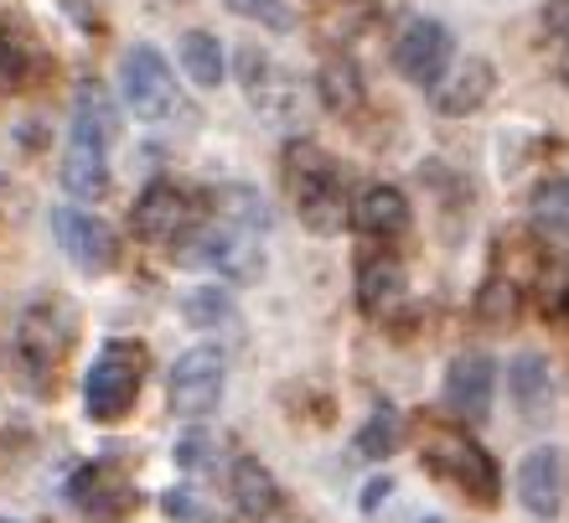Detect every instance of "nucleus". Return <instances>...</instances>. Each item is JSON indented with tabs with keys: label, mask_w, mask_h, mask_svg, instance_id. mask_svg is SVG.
I'll return each mask as SVG.
<instances>
[{
	"label": "nucleus",
	"mask_w": 569,
	"mask_h": 523,
	"mask_svg": "<svg viewBox=\"0 0 569 523\" xmlns=\"http://www.w3.org/2000/svg\"><path fill=\"white\" fill-rule=\"evenodd\" d=\"M120 130V109L109 99L104 83H83L73 99V130H68V150H62V187L78 203L109 193V146Z\"/></svg>",
	"instance_id": "obj_1"
},
{
	"label": "nucleus",
	"mask_w": 569,
	"mask_h": 523,
	"mask_svg": "<svg viewBox=\"0 0 569 523\" xmlns=\"http://www.w3.org/2000/svg\"><path fill=\"white\" fill-rule=\"evenodd\" d=\"M78 337V306L62 296H37L16 316V374L31 384V394H47V378L62 368Z\"/></svg>",
	"instance_id": "obj_2"
},
{
	"label": "nucleus",
	"mask_w": 569,
	"mask_h": 523,
	"mask_svg": "<svg viewBox=\"0 0 569 523\" xmlns=\"http://www.w3.org/2000/svg\"><path fill=\"white\" fill-rule=\"evenodd\" d=\"M177 265H208L228 285H254L264 275V244H259V228L212 213L208 224H192L177 239Z\"/></svg>",
	"instance_id": "obj_3"
},
{
	"label": "nucleus",
	"mask_w": 569,
	"mask_h": 523,
	"mask_svg": "<svg viewBox=\"0 0 569 523\" xmlns=\"http://www.w3.org/2000/svg\"><path fill=\"white\" fill-rule=\"evenodd\" d=\"M284 177H290V193H296V213L300 224L311 228V234H342L347 228V187H342V171L331 161L327 150L296 146L284 150Z\"/></svg>",
	"instance_id": "obj_4"
},
{
	"label": "nucleus",
	"mask_w": 569,
	"mask_h": 523,
	"mask_svg": "<svg viewBox=\"0 0 569 523\" xmlns=\"http://www.w3.org/2000/svg\"><path fill=\"white\" fill-rule=\"evenodd\" d=\"M420 456H425V466H430L435 477H446L461 497H471V503H481V509H492L497 503V487H502V482H497V462L466 431L425 420L420 425Z\"/></svg>",
	"instance_id": "obj_5"
},
{
	"label": "nucleus",
	"mask_w": 569,
	"mask_h": 523,
	"mask_svg": "<svg viewBox=\"0 0 569 523\" xmlns=\"http://www.w3.org/2000/svg\"><path fill=\"white\" fill-rule=\"evenodd\" d=\"M140 389H146V347L130 343V337H114V343L99 347V358L89 363V378H83V409H89L99 425H114L136 409Z\"/></svg>",
	"instance_id": "obj_6"
},
{
	"label": "nucleus",
	"mask_w": 569,
	"mask_h": 523,
	"mask_svg": "<svg viewBox=\"0 0 569 523\" xmlns=\"http://www.w3.org/2000/svg\"><path fill=\"white\" fill-rule=\"evenodd\" d=\"M120 89H124L130 115H136V120H146V125H171V120H181V115H187L177 78H171V62H166L150 42H136L120 58Z\"/></svg>",
	"instance_id": "obj_7"
},
{
	"label": "nucleus",
	"mask_w": 569,
	"mask_h": 523,
	"mask_svg": "<svg viewBox=\"0 0 569 523\" xmlns=\"http://www.w3.org/2000/svg\"><path fill=\"white\" fill-rule=\"evenodd\" d=\"M223 384H228V358L218 347H187L177 363H171V409L181 420H208L218 404H223Z\"/></svg>",
	"instance_id": "obj_8"
},
{
	"label": "nucleus",
	"mask_w": 569,
	"mask_h": 523,
	"mask_svg": "<svg viewBox=\"0 0 569 523\" xmlns=\"http://www.w3.org/2000/svg\"><path fill=\"white\" fill-rule=\"evenodd\" d=\"M52 239H58V249L73 259V269H83V275H109L114 259H120L114 228H109L99 213L78 208V203L52 208Z\"/></svg>",
	"instance_id": "obj_9"
},
{
	"label": "nucleus",
	"mask_w": 569,
	"mask_h": 523,
	"mask_svg": "<svg viewBox=\"0 0 569 523\" xmlns=\"http://www.w3.org/2000/svg\"><path fill=\"white\" fill-rule=\"evenodd\" d=\"M450 52H456L450 31L440 27V21H430V16H415V21L399 31V42H393V68H399L409 83L435 89L450 68Z\"/></svg>",
	"instance_id": "obj_10"
},
{
	"label": "nucleus",
	"mask_w": 569,
	"mask_h": 523,
	"mask_svg": "<svg viewBox=\"0 0 569 523\" xmlns=\"http://www.w3.org/2000/svg\"><path fill=\"white\" fill-rule=\"evenodd\" d=\"M68 503L89 523H114L130 513L136 503V487H130V472L120 462H89L68 482Z\"/></svg>",
	"instance_id": "obj_11"
},
{
	"label": "nucleus",
	"mask_w": 569,
	"mask_h": 523,
	"mask_svg": "<svg viewBox=\"0 0 569 523\" xmlns=\"http://www.w3.org/2000/svg\"><path fill=\"white\" fill-rule=\"evenodd\" d=\"M492 389H497V363L487 353H461L446 368V404L456 420H487L492 415Z\"/></svg>",
	"instance_id": "obj_12"
},
{
	"label": "nucleus",
	"mask_w": 569,
	"mask_h": 523,
	"mask_svg": "<svg viewBox=\"0 0 569 523\" xmlns=\"http://www.w3.org/2000/svg\"><path fill=\"white\" fill-rule=\"evenodd\" d=\"M518 503L543 523L559 519V509H565V456L555 446H533L518 462Z\"/></svg>",
	"instance_id": "obj_13"
},
{
	"label": "nucleus",
	"mask_w": 569,
	"mask_h": 523,
	"mask_svg": "<svg viewBox=\"0 0 569 523\" xmlns=\"http://www.w3.org/2000/svg\"><path fill=\"white\" fill-rule=\"evenodd\" d=\"M192 197L181 193V187H171V181H156V187H146L136 203V234L150 244H177L187 228H192Z\"/></svg>",
	"instance_id": "obj_14"
},
{
	"label": "nucleus",
	"mask_w": 569,
	"mask_h": 523,
	"mask_svg": "<svg viewBox=\"0 0 569 523\" xmlns=\"http://www.w3.org/2000/svg\"><path fill=\"white\" fill-rule=\"evenodd\" d=\"M497 89V68L487 58H466L456 62L440 83L430 89V105L440 109V115H450V120H461V115H477L487 99H492Z\"/></svg>",
	"instance_id": "obj_15"
},
{
	"label": "nucleus",
	"mask_w": 569,
	"mask_h": 523,
	"mask_svg": "<svg viewBox=\"0 0 569 523\" xmlns=\"http://www.w3.org/2000/svg\"><path fill=\"white\" fill-rule=\"evenodd\" d=\"M508 389H512V409L528 420V425H543L555 415V374H549V358L543 353H518L508 368Z\"/></svg>",
	"instance_id": "obj_16"
},
{
	"label": "nucleus",
	"mask_w": 569,
	"mask_h": 523,
	"mask_svg": "<svg viewBox=\"0 0 569 523\" xmlns=\"http://www.w3.org/2000/svg\"><path fill=\"white\" fill-rule=\"evenodd\" d=\"M409 300V280H405V265L389 255H368L358 269V306L373 322H389L399 306Z\"/></svg>",
	"instance_id": "obj_17"
},
{
	"label": "nucleus",
	"mask_w": 569,
	"mask_h": 523,
	"mask_svg": "<svg viewBox=\"0 0 569 523\" xmlns=\"http://www.w3.org/2000/svg\"><path fill=\"white\" fill-rule=\"evenodd\" d=\"M228 497H233L239 519H249V523H264L280 513V482L254 456H239V462L228 466Z\"/></svg>",
	"instance_id": "obj_18"
},
{
	"label": "nucleus",
	"mask_w": 569,
	"mask_h": 523,
	"mask_svg": "<svg viewBox=\"0 0 569 523\" xmlns=\"http://www.w3.org/2000/svg\"><path fill=\"white\" fill-rule=\"evenodd\" d=\"M352 224H358L362 239H405L409 228V203L399 187H368V193L352 203Z\"/></svg>",
	"instance_id": "obj_19"
},
{
	"label": "nucleus",
	"mask_w": 569,
	"mask_h": 523,
	"mask_svg": "<svg viewBox=\"0 0 569 523\" xmlns=\"http://www.w3.org/2000/svg\"><path fill=\"white\" fill-rule=\"evenodd\" d=\"M316 93H321V105L331 109V115H352V109L362 105V73L352 58H327L321 62V73H316Z\"/></svg>",
	"instance_id": "obj_20"
},
{
	"label": "nucleus",
	"mask_w": 569,
	"mask_h": 523,
	"mask_svg": "<svg viewBox=\"0 0 569 523\" xmlns=\"http://www.w3.org/2000/svg\"><path fill=\"white\" fill-rule=\"evenodd\" d=\"M181 68H187V78H192L197 89H218L228 73L223 42L212 31H181Z\"/></svg>",
	"instance_id": "obj_21"
},
{
	"label": "nucleus",
	"mask_w": 569,
	"mask_h": 523,
	"mask_svg": "<svg viewBox=\"0 0 569 523\" xmlns=\"http://www.w3.org/2000/svg\"><path fill=\"white\" fill-rule=\"evenodd\" d=\"M528 218L549 239H569V177H549L528 197Z\"/></svg>",
	"instance_id": "obj_22"
},
{
	"label": "nucleus",
	"mask_w": 569,
	"mask_h": 523,
	"mask_svg": "<svg viewBox=\"0 0 569 523\" xmlns=\"http://www.w3.org/2000/svg\"><path fill=\"white\" fill-rule=\"evenodd\" d=\"M399 446H405V415L393 404H373V415L362 420V431H358V456L389 462Z\"/></svg>",
	"instance_id": "obj_23"
},
{
	"label": "nucleus",
	"mask_w": 569,
	"mask_h": 523,
	"mask_svg": "<svg viewBox=\"0 0 569 523\" xmlns=\"http://www.w3.org/2000/svg\"><path fill=\"white\" fill-rule=\"evenodd\" d=\"M181 316L192 322V327L212 332V327H228L233 322V296H223L218 285H202V290H187L181 296Z\"/></svg>",
	"instance_id": "obj_24"
},
{
	"label": "nucleus",
	"mask_w": 569,
	"mask_h": 523,
	"mask_svg": "<svg viewBox=\"0 0 569 523\" xmlns=\"http://www.w3.org/2000/svg\"><path fill=\"white\" fill-rule=\"evenodd\" d=\"M518 285L502 280V275H492V280L477 290V322H487V327H512L518 322Z\"/></svg>",
	"instance_id": "obj_25"
},
{
	"label": "nucleus",
	"mask_w": 569,
	"mask_h": 523,
	"mask_svg": "<svg viewBox=\"0 0 569 523\" xmlns=\"http://www.w3.org/2000/svg\"><path fill=\"white\" fill-rule=\"evenodd\" d=\"M177 466L181 472H192V477L212 472V466H218V441H212L208 431H187L177 441Z\"/></svg>",
	"instance_id": "obj_26"
},
{
	"label": "nucleus",
	"mask_w": 569,
	"mask_h": 523,
	"mask_svg": "<svg viewBox=\"0 0 569 523\" xmlns=\"http://www.w3.org/2000/svg\"><path fill=\"white\" fill-rule=\"evenodd\" d=\"M233 16H243V21H259V27L270 31H290L296 27V11L284 6V0H223Z\"/></svg>",
	"instance_id": "obj_27"
},
{
	"label": "nucleus",
	"mask_w": 569,
	"mask_h": 523,
	"mask_svg": "<svg viewBox=\"0 0 569 523\" xmlns=\"http://www.w3.org/2000/svg\"><path fill=\"white\" fill-rule=\"evenodd\" d=\"M161 509H166V519H181V523H212L192 487H171V493L161 497Z\"/></svg>",
	"instance_id": "obj_28"
},
{
	"label": "nucleus",
	"mask_w": 569,
	"mask_h": 523,
	"mask_svg": "<svg viewBox=\"0 0 569 523\" xmlns=\"http://www.w3.org/2000/svg\"><path fill=\"white\" fill-rule=\"evenodd\" d=\"M543 27L555 31L559 42H569V0H543Z\"/></svg>",
	"instance_id": "obj_29"
},
{
	"label": "nucleus",
	"mask_w": 569,
	"mask_h": 523,
	"mask_svg": "<svg viewBox=\"0 0 569 523\" xmlns=\"http://www.w3.org/2000/svg\"><path fill=\"white\" fill-rule=\"evenodd\" d=\"M389 493H393V477H373V482H368V487L358 493V509H362V513H378Z\"/></svg>",
	"instance_id": "obj_30"
},
{
	"label": "nucleus",
	"mask_w": 569,
	"mask_h": 523,
	"mask_svg": "<svg viewBox=\"0 0 569 523\" xmlns=\"http://www.w3.org/2000/svg\"><path fill=\"white\" fill-rule=\"evenodd\" d=\"M264 523H306V519H296V513H274V519H264Z\"/></svg>",
	"instance_id": "obj_31"
},
{
	"label": "nucleus",
	"mask_w": 569,
	"mask_h": 523,
	"mask_svg": "<svg viewBox=\"0 0 569 523\" xmlns=\"http://www.w3.org/2000/svg\"><path fill=\"white\" fill-rule=\"evenodd\" d=\"M0 523H16V519H0Z\"/></svg>",
	"instance_id": "obj_32"
}]
</instances>
